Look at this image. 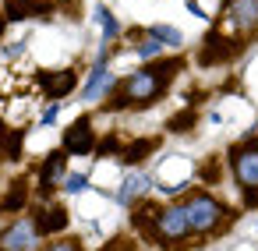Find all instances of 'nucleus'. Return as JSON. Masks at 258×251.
<instances>
[{"label":"nucleus","instance_id":"f257e3e1","mask_svg":"<svg viewBox=\"0 0 258 251\" xmlns=\"http://www.w3.org/2000/svg\"><path fill=\"white\" fill-rule=\"evenodd\" d=\"M177 71H180V60H163V64H152V68L135 71V75L120 85L113 106H149V103H156L159 92H163V85H166Z\"/></svg>","mask_w":258,"mask_h":251},{"label":"nucleus","instance_id":"f03ea898","mask_svg":"<svg viewBox=\"0 0 258 251\" xmlns=\"http://www.w3.org/2000/svg\"><path fill=\"white\" fill-rule=\"evenodd\" d=\"M219 36H251L258 32V0H226Z\"/></svg>","mask_w":258,"mask_h":251},{"label":"nucleus","instance_id":"7ed1b4c3","mask_svg":"<svg viewBox=\"0 0 258 251\" xmlns=\"http://www.w3.org/2000/svg\"><path fill=\"white\" fill-rule=\"evenodd\" d=\"M184 212H187V226H191V233H209V230L219 226V219H223L226 209H223L212 195L195 191V195L184 202Z\"/></svg>","mask_w":258,"mask_h":251},{"label":"nucleus","instance_id":"20e7f679","mask_svg":"<svg viewBox=\"0 0 258 251\" xmlns=\"http://www.w3.org/2000/svg\"><path fill=\"white\" fill-rule=\"evenodd\" d=\"M187 233H191V226H187L184 205H166V209H159V216H156V237H159V240L177 244V240H184Z\"/></svg>","mask_w":258,"mask_h":251},{"label":"nucleus","instance_id":"39448f33","mask_svg":"<svg viewBox=\"0 0 258 251\" xmlns=\"http://www.w3.org/2000/svg\"><path fill=\"white\" fill-rule=\"evenodd\" d=\"M36 230H39V223H36L32 216L15 219L4 233H0V251H32V244H36Z\"/></svg>","mask_w":258,"mask_h":251},{"label":"nucleus","instance_id":"423d86ee","mask_svg":"<svg viewBox=\"0 0 258 251\" xmlns=\"http://www.w3.org/2000/svg\"><path fill=\"white\" fill-rule=\"evenodd\" d=\"M233 177L244 191H258V145L247 142L233 152Z\"/></svg>","mask_w":258,"mask_h":251},{"label":"nucleus","instance_id":"0eeeda50","mask_svg":"<svg viewBox=\"0 0 258 251\" xmlns=\"http://www.w3.org/2000/svg\"><path fill=\"white\" fill-rule=\"evenodd\" d=\"M92 145H96V138H92V124L82 117V120H75L71 128H68V135H64V152H71V156H85V152H92Z\"/></svg>","mask_w":258,"mask_h":251},{"label":"nucleus","instance_id":"6e6552de","mask_svg":"<svg viewBox=\"0 0 258 251\" xmlns=\"http://www.w3.org/2000/svg\"><path fill=\"white\" fill-rule=\"evenodd\" d=\"M4 11H8L11 22H25V18H43V15H50V4H46V0H8Z\"/></svg>","mask_w":258,"mask_h":251},{"label":"nucleus","instance_id":"1a4fd4ad","mask_svg":"<svg viewBox=\"0 0 258 251\" xmlns=\"http://www.w3.org/2000/svg\"><path fill=\"white\" fill-rule=\"evenodd\" d=\"M64 159H68V152L60 149V152H50L46 159H43V166H39V184H43V191H50L53 187V180L64 173Z\"/></svg>","mask_w":258,"mask_h":251},{"label":"nucleus","instance_id":"9d476101","mask_svg":"<svg viewBox=\"0 0 258 251\" xmlns=\"http://www.w3.org/2000/svg\"><path fill=\"white\" fill-rule=\"evenodd\" d=\"M36 223H39V230H43V233H57V230H64V226H68V209H64V205H50V209H43V212H39V219H36Z\"/></svg>","mask_w":258,"mask_h":251},{"label":"nucleus","instance_id":"9b49d317","mask_svg":"<svg viewBox=\"0 0 258 251\" xmlns=\"http://www.w3.org/2000/svg\"><path fill=\"white\" fill-rule=\"evenodd\" d=\"M75 71H57V75H43V85L50 89V96L53 99H60V96H68L71 89H75Z\"/></svg>","mask_w":258,"mask_h":251},{"label":"nucleus","instance_id":"f8f14e48","mask_svg":"<svg viewBox=\"0 0 258 251\" xmlns=\"http://www.w3.org/2000/svg\"><path fill=\"white\" fill-rule=\"evenodd\" d=\"M145 187H149V177H145V173H131V177L124 180V187H120V202H124V205H131Z\"/></svg>","mask_w":258,"mask_h":251},{"label":"nucleus","instance_id":"ddd939ff","mask_svg":"<svg viewBox=\"0 0 258 251\" xmlns=\"http://www.w3.org/2000/svg\"><path fill=\"white\" fill-rule=\"evenodd\" d=\"M103 89H110V75H106V71H103V64H99V68L92 71V78H89V85H85V92H82V96H85V99H96Z\"/></svg>","mask_w":258,"mask_h":251},{"label":"nucleus","instance_id":"4468645a","mask_svg":"<svg viewBox=\"0 0 258 251\" xmlns=\"http://www.w3.org/2000/svg\"><path fill=\"white\" fill-rule=\"evenodd\" d=\"M152 39H159L163 46H180V32L173 29V25H152Z\"/></svg>","mask_w":258,"mask_h":251},{"label":"nucleus","instance_id":"2eb2a0df","mask_svg":"<svg viewBox=\"0 0 258 251\" xmlns=\"http://www.w3.org/2000/svg\"><path fill=\"white\" fill-rule=\"evenodd\" d=\"M22 202H25V180H15L11 195L4 198V209H22Z\"/></svg>","mask_w":258,"mask_h":251},{"label":"nucleus","instance_id":"dca6fc26","mask_svg":"<svg viewBox=\"0 0 258 251\" xmlns=\"http://www.w3.org/2000/svg\"><path fill=\"white\" fill-rule=\"evenodd\" d=\"M96 15H99V22H103V32H106V43H110V36H117V29H120V25H117V18H113V15H110L106 8H99Z\"/></svg>","mask_w":258,"mask_h":251},{"label":"nucleus","instance_id":"f3484780","mask_svg":"<svg viewBox=\"0 0 258 251\" xmlns=\"http://www.w3.org/2000/svg\"><path fill=\"white\" fill-rule=\"evenodd\" d=\"M149 149H152V142H135V145L124 152V163H138V159H145Z\"/></svg>","mask_w":258,"mask_h":251},{"label":"nucleus","instance_id":"a211bd4d","mask_svg":"<svg viewBox=\"0 0 258 251\" xmlns=\"http://www.w3.org/2000/svg\"><path fill=\"white\" fill-rule=\"evenodd\" d=\"M85 187H89V177H85V173H71L68 184H64V191H71V195H78V191H85Z\"/></svg>","mask_w":258,"mask_h":251},{"label":"nucleus","instance_id":"6ab92c4d","mask_svg":"<svg viewBox=\"0 0 258 251\" xmlns=\"http://www.w3.org/2000/svg\"><path fill=\"white\" fill-rule=\"evenodd\" d=\"M159 50H163V43H159V39H149V43H142V46H138V57H145V60H149V57H156Z\"/></svg>","mask_w":258,"mask_h":251},{"label":"nucleus","instance_id":"aec40b11","mask_svg":"<svg viewBox=\"0 0 258 251\" xmlns=\"http://www.w3.org/2000/svg\"><path fill=\"white\" fill-rule=\"evenodd\" d=\"M18 138H22V131L4 135V149H8V156H11V159H18Z\"/></svg>","mask_w":258,"mask_h":251},{"label":"nucleus","instance_id":"412c9836","mask_svg":"<svg viewBox=\"0 0 258 251\" xmlns=\"http://www.w3.org/2000/svg\"><path fill=\"white\" fill-rule=\"evenodd\" d=\"M43 251H82V244H75V240H53V244H46Z\"/></svg>","mask_w":258,"mask_h":251},{"label":"nucleus","instance_id":"4be33fe9","mask_svg":"<svg viewBox=\"0 0 258 251\" xmlns=\"http://www.w3.org/2000/svg\"><path fill=\"white\" fill-rule=\"evenodd\" d=\"M57 110H60L57 103H53V106H46V113H43V124H53V120H57Z\"/></svg>","mask_w":258,"mask_h":251},{"label":"nucleus","instance_id":"5701e85b","mask_svg":"<svg viewBox=\"0 0 258 251\" xmlns=\"http://www.w3.org/2000/svg\"><path fill=\"white\" fill-rule=\"evenodd\" d=\"M184 124H191V113H180V117L173 120V131H184Z\"/></svg>","mask_w":258,"mask_h":251},{"label":"nucleus","instance_id":"b1692460","mask_svg":"<svg viewBox=\"0 0 258 251\" xmlns=\"http://www.w3.org/2000/svg\"><path fill=\"white\" fill-rule=\"evenodd\" d=\"M99 152H117V142H113V138H106V142L99 145Z\"/></svg>","mask_w":258,"mask_h":251},{"label":"nucleus","instance_id":"393cba45","mask_svg":"<svg viewBox=\"0 0 258 251\" xmlns=\"http://www.w3.org/2000/svg\"><path fill=\"white\" fill-rule=\"evenodd\" d=\"M247 205H258V191H247Z\"/></svg>","mask_w":258,"mask_h":251},{"label":"nucleus","instance_id":"a878e982","mask_svg":"<svg viewBox=\"0 0 258 251\" xmlns=\"http://www.w3.org/2000/svg\"><path fill=\"white\" fill-rule=\"evenodd\" d=\"M0 138H4V124H0Z\"/></svg>","mask_w":258,"mask_h":251},{"label":"nucleus","instance_id":"bb28decb","mask_svg":"<svg viewBox=\"0 0 258 251\" xmlns=\"http://www.w3.org/2000/svg\"><path fill=\"white\" fill-rule=\"evenodd\" d=\"M0 32H4V18H0Z\"/></svg>","mask_w":258,"mask_h":251}]
</instances>
